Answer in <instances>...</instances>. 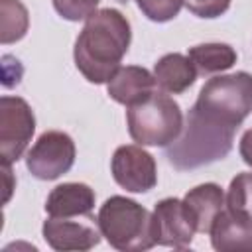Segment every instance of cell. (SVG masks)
<instances>
[{
  "mask_svg": "<svg viewBox=\"0 0 252 252\" xmlns=\"http://www.w3.org/2000/svg\"><path fill=\"white\" fill-rule=\"evenodd\" d=\"M136 4L148 20L163 24L179 14L185 0H136Z\"/></svg>",
  "mask_w": 252,
  "mask_h": 252,
  "instance_id": "19",
  "label": "cell"
},
{
  "mask_svg": "<svg viewBox=\"0 0 252 252\" xmlns=\"http://www.w3.org/2000/svg\"><path fill=\"white\" fill-rule=\"evenodd\" d=\"M132 28L128 18L116 8H100L93 12L75 39L73 59L79 73L94 85L108 83L120 69V61L128 53Z\"/></svg>",
  "mask_w": 252,
  "mask_h": 252,
  "instance_id": "1",
  "label": "cell"
},
{
  "mask_svg": "<svg viewBox=\"0 0 252 252\" xmlns=\"http://www.w3.org/2000/svg\"><path fill=\"white\" fill-rule=\"evenodd\" d=\"M35 132V116L22 96H0V158L2 163L18 161Z\"/></svg>",
  "mask_w": 252,
  "mask_h": 252,
  "instance_id": "6",
  "label": "cell"
},
{
  "mask_svg": "<svg viewBox=\"0 0 252 252\" xmlns=\"http://www.w3.org/2000/svg\"><path fill=\"white\" fill-rule=\"evenodd\" d=\"M152 217H154L156 244L169 248H187L191 244L195 228L185 213L181 199L165 197L158 201Z\"/></svg>",
  "mask_w": 252,
  "mask_h": 252,
  "instance_id": "10",
  "label": "cell"
},
{
  "mask_svg": "<svg viewBox=\"0 0 252 252\" xmlns=\"http://www.w3.org/2000/svg\"><path fill=\"white\" fill-rule=\"evenodd\" d=\"M41 234L45 242L59 252H87L94 248L102 236L93 215L71 219L49 217L43 220Z\"/></svg>",
  "mask_w": 252,
  "mask_h": 252,
  "instance_id": "9",
  "label": "cell"
},
{
  "mask_svg": "<svg viewBox=\"0 0 252 252\" xmlns=\"http://www.w3.org/2000/svg\"><path fill=\"white\" fill-rule=\"evenodd\" d=\"M224 207L252 222V171L232 177L224 195Z\"/></svg>",
  "mask_w": 252,
  "mask_h": 252,
  "instance_id": "18",
  "label": "cell"
},
{
  "mask_svg": "<svg viewBox=\"0 0 252 252\" xmlns=\"http://www.w3.org/2000/svg\"><path fill=\"white\" fill-rule=\"evenodd\" d=\"M197 69L189 55L183 53H165L158 59L154 65V77L158 83V89L169 94H181L185 93L197 79Z\"/></svg>",
  "mask_w": 252,
  "mask_h": 252,
  "instance_id": "15",
  "label": "cell"
},
{
  "mask_svg": "<svg viewBox=\"0 0 252 252\" xmlns=\"http://www.w3.org/2000/svg\"><path fill=\"white\" fill-rule=\"evenodd\" d=\"M75 156V142L69 134L61 130H47L28 150L26 167L33 177L53 181L73 167Z\"/></svg>",
  "mask_w": 252,
  "mask_h": 252,
  "instance_id": "7",
  "label": "cell"
},
{
  "mask_svg": "<svg viewBox=\"0 0 252 252\" xmlns=\"http://www.w3.org/2000/svg\"><path fill=\"white\" fill-rule=\"evenodd\" d=\"M30 28L28 8L20 0H0V41L2 45L20 41Z\"/></svg>",
  "mask_w": 252,
  "mask_h": 252,
  "instance_id": "17",
  "label": "cell"
},
{
  "mask_svg": "<svg viewBox=\"0 0 252 252\" xmlns=\"http://www.w3.org/2000/svg\"><path fill=\"white\" fill-rule=\"evenodd\" d=\"M156 87H158L156 77L148 69L138 65H126L120 67L106 83V93L114 102L130 106L152 94Z\"/></svg>",
  "mask_w": 252,
  "mask_h": 252,
  "instance_id": "13",
  "label": "cell"
},
{
  "mask_svg": "<svg viewBox=\"0 0 252 252\" xmlns=\"http://www.w3.org/2000/svg\"><path fill=\"white\" fill-rule=\"evenodd\" d=\"M187 10L197 18H219L230 8V0H185Z\"/></svg>",
  "mask_w": 252,
  "mask_h": 252,
  "instance_id": "21",
  "label": "cell"
},
{
  "mask_svg": "<svg viewBox=\"0 0 252 252\" xmlns=\"http://www.w3.org/2000/svg\"><path fill=\"white\" fill-rule=\"evenodd\" d=\"M126 124L136 144L167 148L183 130V112L171 96L154 91L140 102L126 106Z\"/></svg>",
  "mask_w": 252,
  "mask_h": 252,
  "instance_id": "4",
  "label": "cell"
},
{
  "mask_svg": "<svg viewBox=\"0 0 252 252\" xmlns=\"http://www.w3.org/2000/svg\"><path fill=\"white\" fill-rule=\"evenodd\" d=\"M238 154H240L242 161L252 167V128L242 134V138L238 142Z\"/></svg>",
  "mask_w": 252,
  "mask_h": 252,
  "instance_id": "22",
  "label": "cell"
},
{
  "mask_svg": "<svg viewBox=\"0 0 252 252\" xmlns=\"http://www.w3.org/2000/svg\"><path fill=\"white\" fill-rule=\"evenodd\" d=\"M236 57L234 47L228 43H199L189 49V59L199 75L222 73L236 63Z\"/></svg>",
  "mask_w": 252,
  "mask_h": 252,
  "instance_id": "16",
  "label": "cell"
},
{
  "mask_svg": "<svg viewBox=\"0 0 252 252\" xmlns=\"http://www.w3.org/2000/svg\"><path fill=\"white\" fill-rule=\"evenodd\" d=\"M118 2H122V4H126V2H128V0H118Z\"/></svg>",
  "mask_w": 252,
  "mask_h": 252,
  "instance_id": "23",
  "label": "cell"
},
{
  "mask_svg": "<svg viewBox=\"0 0 252 252\" xmlns=\"http://www.w3.org/2000/svg\"><path fill=\"white\" fill-rule=\"evenodd\" d=\"M209 234L215 250H252V222L226 207L217 215Z\"/></svg>",
  "mask_w": 252,
  "mask_h": 252,
  "instance_id": "14",
  "label": "cell"
},
{
  "mask_svg": "<svg viewBox=\"0 0 252 252\" xmlns=\"http://www.w3.org/2000/svg\"><path fill=\"white\" fill-rule=\"evenodd\" d=\"M193 106L238 128L252 112V75L236 71L211 77L201 87Z\"/></svg>",
  "mask_w": 252,
  "mask_h": 252,
  "instance_id": "5",
  "label": "cell"
},
{
  "mask_svg": "<svg viewBox=\"0 0 252 252\" xmlns=\"http://www.w3.org/2000/svg\"><path fill=\"white\" fill-rule=\"evenodd\" d=\"M55 12L69 22H81L87 20L93 12H96V6L100 0H51Z\"/></svg>",
  "mask_w": 252,
  "mask_h": 252,
  "instance_id": "20",
  "label": "cell"
},
{
  "mask_svg": "<svg viewBox=\"0 0 252 252\" xmlns=\"http://www.w3.org/2000/svg\"><path fill=\"white\" fill-rule=\"evenodd\" d=\"M114 181L130 193H148L158 183L156 159L140 144L118 146L110 159Z\"/></svg>",
  "mask_w": 252,
  "mask_h": 252,
  "instance_id": "8",
  "label": "cell"
},
{
  "mask_svg": "<svg viewBox=\"0 0 252 252\" xmlns=\"http://www.w3.org/2000/svg\"><path fill=\"white\" fill-rule=\"evenodd\" d=\"M96 224L104 240L120 252H142L156 246L154 217L134 199L108 197L98 209Z\"/></svg>",
  "mask_w": 252,
  "mask_h": 252,
  "instance_id": "3",
  "label": "cell"
},
{
  "mask_svg": "<svg viewBox=\"0 0 252 252\" xmlns=\"http://www.w3.org/2000/svg\"><path fill=\"white\" fill-rule=\"evenodd\" d=\"M94 191L87 183H61L51 189L45 199V213L57 219L89 217L94 209Z\"/></svg>",
  "mask_w": 252,
  "mask_h": 252,
  "instance_id": "12",
  "label": "cell"
},
{
  "mask_svg": "<svg viewBox=\"0 0 252 252\" xmlns=\"http://www.w3.org/2000/svg\"><path fill=\"white\" fill-rule=\"evenodd\" d=\"M236 130V126L217 120L215 116L191 106L181 134L165 148V158L177 171H189L215 163L230 154Z\"/></svg>",
  "mask_w": 252,
  "mask_h": 252,
  "instance_id": "2",
  "label": "cell"
},
{
  "mask_svg": "<svg viewBox=\"0 0 252 252\" xmlns=\"http://www.w3.org/2000/svg\"><path fill=\"white\" fill-rule=\"evenodd\" d=\"M195 232L209 234L217 215L224 209V191L219 183H201L181 199Z\"/></svg>",
  "mask_w": 252,
  "mask_h": 252,
  "instance_id": "11",
  "label": "cell"
}]
</instances>
